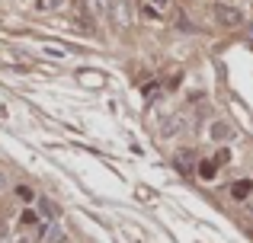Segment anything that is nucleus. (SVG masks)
Instances as JSON below:
<instances>
[{
	"label": "nucleus",
	"mask_w": 253,
	"mask_h": 243,
	"mask_svg": "<svg viewBox=\"0 0 253 243\" xmlns=\"http://www.w3.org/2000/svg\"><path fill=\"white\" fill-rule=\"evenodd\" d=\"M215 19H218L221 26H241V23H244V13L234 10V6L218 3V6H215Z\"/></svg>",
	"instance_id": "1"
},
{
	"label": "nucleus",
	"mask_w": 253,
	"mask_h": 243,
	"mask_svg": "<svg viewBox=\"0 0 253 243\" xmlns=\"http://www.w3.org/2000/svg\"><path fill=\"white\" fill-rule=\"evenodd\" d=\"M42 240L45 243H68V231H64L61 224H55V227H48V231H42Z\"/></svg>",
	"instance_id": "2"
},
{
	"label": "nucleus",
	"mask_w": 253,
	"mask_h": 243,
	"mask_svg": "<svg viewBox=\"0 0 253 243\" xmlns=\"http://www.w3.org/2000/svg\"><path fill=\"white\" fill-rule=\"evenodd\" d=\"M192 160H196V150H189V147H183L176 154V167L183 170V173H189V170H192Z\"/></svg>",
	"instance_id": "3"
},
{
	"label": "nucleus",
	"mask_w": 253,
	"mask_h": 243,
	"mask_svg": "<svg viewBox=\"0 0 253 243\" xmlns=\"http://www.w3.org/2000/svg\"><path fill=\"white\" fill-rule=\"evenodd\" d=\"M250 189H253V182H250V179H237L234 186H231V195H234V199H247Z\"/></svg>",
	"instance_id": "4"
},
{
	"label": "nucleus",
	"mask_w": 253,
	"mask_h": 243,
	"mask_svg": "<svg viewBox=\"0 0 253 243\" xmlns=\"http://www.w3.org/2000/svg\"><path fill=\"white\" fill-rule=\"evenodd\" d=\"M211 138H215V141H228V138H231V128L224 122H215V125H211Z\"/></svg>",
	"instance_id": "5"
},
{
	"label": "nucleus",
	"mask_w": 253,
	"mask_h": 243,
	"mask_svg": "<svg viewBox=\"0 0 253 243\" xmlns=\"http://www.w3.org/2000/svg\"><path fill=\"white\" fill-rule=\"evenodd\" d=\"M215 170H218L215 160H202V163H199V176H202V179H211V176H215Z\"/></svg>",
	"instance_id": "6"
},
{
	"label": "nucleus",
	"mask_w": 253,
	"mask_h": 243,
	"mask_svg": "<svg viewBox=\"0 0 253 243\" xmlns=\"http://www.w3.org/2000/svg\"><path fill=\"white\" fill-rule=\"evenodd\" d=\"M36 221H39V214L32 211V208H26V211H23V218H19V224H23V227H32Z\"/></svg>",
	"instance_id": "7"
},
{
	"label": "nucleus",
	"mask_w": 253,
	"mask_h": 243,
	"mask_svg": "<svg viewBox=\"0 0 253 243\" xmlns=\"http://www.w3.org/2000/svg\"><path fill=\"white\" fill-rule=\"evenodd\" d=\"M148 3H151V6H154V10H157V13H161V16H164V13H167V10H170V0H148Z\"/></svg>",
	"instance_id": "8"
},
{
	"label": "nucleus",
	"mask_w": 253,
	"mask_h": 243,
	"mask_svg": "<svg viewBox=\"0 0 253 243\" xmlns=\"http://www.w3.org/2000/svg\"><path fill=\"white\" fill-rule=\"evenodd\" d=\"M16 195H19L23 202H32V199H36V192H32L29 186H19V189H16Z\"/></svg>",
	"instance_id": "9"
},
{
	"label": "nucleus",
	"mask_w": 253,
	"mask_h": 243,
	"mask_svg": "<svg viewBox=\"0 0 253 243\" xmlns=\"http://www.w3.org/2000/svg\"><path fill=\"white\" fill-rule=\"evenodd\" d=\"M42 211H45V218H58V208L51 202H42Z\"/></svg>",
	"instance_id": "10"
},
{
	"label": "nucleus",
	"mask_w": 253,
	"mask_h": 243,
	"mask_svg": "<svg viewBox=\"0 0 253 243\" xmlns=\"http://www.w3.org/2000/svg\"><path fill=\"white\" fill-rule=\"evenodd\" d=\"M42 6H61V0H42Z\"/></svg>",
	"instance_id": "11"
},
{
	"label": "nucleus",
	"mask_w": 253,
	"mask_h": 243,
	"mask_svg": "<svg viewBox=\"0 0 253 243\" xmlns=\"http://www.w3.org/2000/svg\"><path fill=\"white\" fill-rule=\"evenodd\" d=\"M3 189H6V176L0 173V192H3Z\"/></svg>",
	"instance_id": "12"
},
{
	"label": "nucleus",
	"mask_w": 253,
	"mask_h": 243,
	"mask_svg": "<svg viewBox=\"0 0 253 243\" xmlns=\"http://www.w3.org/2000/svg\"><path fill=\"white\" fill-rule=\"evenodd\" d=\"M250 38H253V26H250Z\"/></svg>",
	"instance_id": "13"
}]
</instances>
